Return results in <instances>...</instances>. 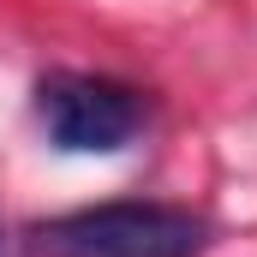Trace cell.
<instances>
[{
    "instance_id": "1",
    "label": "cell",
    "mask_w": 257,
    "mask_h": 257,
    "mask_svg": "<svg viewBox=\"0 0 257 257\" xmlns=\"http://www.w3.org/2000/svg\"><path fill=\"white\" fill-rule=\"evenodd\" d=\"M203 221L174 203H96L36 233V257H197Z\"/></svg>"
},
{
    "instance_id": "2",
    "label": "cell",
    "mask_w": 257,
    "mask_h": 257,
    "mask_svg": "<svg viewBox=\"0 0 257 257\" xmlns=\"http://www.w3.org/2000/svg\"><path fill=\"white\" fill-rule=\"evenodd\" d=\"M36 114L60 150L108 156V150H126L138 138L144 96L120 78H102V72H54L36 84Z\"/></svg>"
}]
</instances>
